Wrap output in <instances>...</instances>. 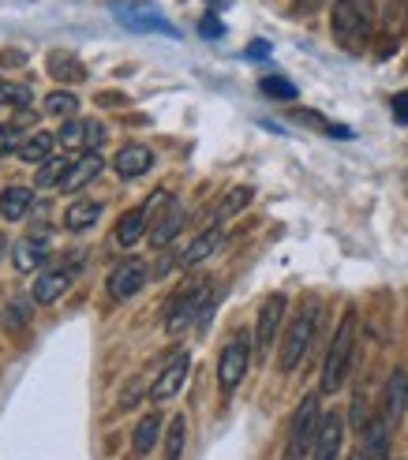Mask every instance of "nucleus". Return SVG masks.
<instances>
[{
  "label": "nucleus",
  "mask_w": 408,
  "mask_h": 460,
  "mask_svg": "<svg viewBox=\"0 0 408 460\" xmlns=\"http://www.w3.org/2000/svg\"><path fill=\"white\" fill-rule=\"evenodd\" d=\"M371 8L368 0H337L333 4V19H330V31H333V41L341 45L345 53L359 57L368 49L371 41Z\"/></svg>",
  "instance_id": "obj_1"
},
{
  "label": "nucleus",
  "mask_w": 408,
  "mask_h": 460,
  "mask_svg": "<svg viewBox=\"0 0 408 460\" xmlns=\"http://www.w3.org/2000/svg\"><path fill=\"white\" fill-rule=\"evenodd\" d=\"M352 356H356V311L349 307L341 326H337L333 341H330V352L323 363V394H337L352 371Z\"/></svg>",
  "instance_id": "obj_2"
},
{
  "label": "nucleus",
  "mask_w": 408,
  "mask_h": 460,
  "mask_svg": "<svg viewBox=\"0 0 408 460\" xmlns=\"http://www.w3.org/2000/svg\"><path fill=\"white\" fill-rule=\"evenodd\" d=\"M319 300H304L300 314L288 322V330H285V341H281V371L292 375L300 367V359L307 356L311 349V341H315V330H319Z\"/></svg>",
  "instance_id": "obj_3"
},
{
  "label": "nucleus",
  "mask_w": 408,
  "mask_h": 460,
  "mask_svg": "<svg viewBox=\"0 0 408 460\" xmlns=\"http://www.w3.org/2000/svg\"><path fill=\"white\" fill-rule=\"evenodd\" d=\"M319 423H323V408H319V394H307L297 408V416L288 423V446H285V456L300 460L315 449V438H319Z\"/></svg>",
  "instance_id": "obj_4"
},
{
  "label": "nucleus",
  "mask_w": 408,
  "mask_h": 460,
  "mask_svg": "<svg viewBox=\"0 0 408 460\" xmlns=\"http://www.w3.org/2000/svg\"><path fill=\"white\" fill-rule=\"evenodd\" d=\"M109 8H112V15H117L120 27H128L135 34H169V38H176V27L154 4H143V0H112Z\"/></svg>",
  "instance_id": "obj_5"
},
{
  "label": "nucleus",
  "mask_w": 408,
  "mask_h": 460,
  "mask_svg": "<svg viewBox=\"0 0 408 460\" xmlns=\"http://www.w3.org/2000/svg\"><path fill=\"white\" fill-rule=\"evenodd\" d=\"M247 367H252V349H247V337H233L221 349V359H217V385L225 389V394H233V389L244 382Z\"/></svg>",
  "instance_id": "obj_6"
},
{
  "label": "nucleus",
  "mask_w": 408,
  "mask_h": 460,
  "mask_svg": "<svg viewBox=\"0 0 408 460\" xmlns=\"http://www.w3.org/2000/svg\"><path fill=\"white\" fill-rule=\"evenodd\" d=\"M207 292H210V281H195V285H188L184 292L173 300V307H169V314H165V330L169 333H184L188 326H191V318H199L202 311V300H207Z\"/></svg>",
  "instance_id": "obj_7"
},
{
  "label": "nucleus",
  "mask_w": 408,
  "mask_h": 460,
  "mask_svg": "<svg viewBox=\"0 0 408 460\" xmlns=\"http://www.w3.org/2000/svg\"><path fill=\"white\" fill-rule=\"evenodd\" d=\"M150 281V266L143 259H124L109 273V296L112 300H131L135 292H143Z\"/></svg>",
  "instance_id": "obj_8"
},
{
  "label": "nucleus",
  "mask_w": 408,
  "mask_h": 460,
  "mask_svg": "<svg viewBox=\"0 0 408 460\" xmlns=\"http://www.w3.org/2000/svg\"><path fill=\"white\" fill-rule=\"evenodd\" d=\"M285 307L288 300L278 292V296H266L262 307H259V326H255V344H259V352H270L274 349V341H278V330H281V318H285Z\"/></svg>",
  "instance_id": "obj_9"
},
{
  "label": "nucleus",
  "mask_w": 408,
  "mask_h": 460,
  "mask_svg": "<svg viewBox=\"0 0 408 460\" xmlns=\"http://www.w3.org/2000/svg\"><path fill=\"white\" fill-rule=\"evenodd\" d=\"M188 371H191V359H188V352L173 356L165 371L154 378V385H150V401H169V397H176L180 389H184V378H188Z\"/></svg>",
  "instance_id": "obj_10"
},
{
  "label": "nucleus",
  "mask_w": 408,
  "mask_h": 460,
  "mask_svg": "<svg viewBox=\"0 0 408 460\" xmlns=\"http://www.w3.org/2000/svg\"><path fill=\"white\" fill-rule=\"evenodd\" d=\"M341 434H345V420L337 416V411H326L323 423H319V438H315L311 456H319V460H333L337 453H341Z\"/></svg>",
  "instance_id": "obj_11"
},
{
  "label": "nucleus",
  "mask_w": 408,
  "mask_h": 460,
  "mask_svg": "<svg viewBox=\"0 0 408 460\" xmlns=\"http://www.w3.org/2000/svg\"><path fill=\"white\" fill-rule=\"evenodd\" d=\"M404 408H408V375L404 367H397V371L390 375L386 382V397H382V416L390 420V427H397L404 420Z\"/></svg>",
  "instance_id": "obj_12"
},
{
  "label": "nucleus",
  "mask_w": 408,
  "mask_h": 460,
  "mask_svg": "<svg viewBox=\"0 0 408 460\" xmlns=\"http://www.w3.org/2000/svg\"><path fill=\"white\" fill-rule=\"evenodd\" d=\"M221 240H225V228H221V225H210L207 233H199V236L184 247V255H180V270H191V266H199V262H207L214 251L221 247Z\"/></svg>",
  "instance_id": "obj_13"
},
{
  "label": "nucleus",
  "mask_w": 408,
  "mask_h": 460,
  "mask_svg": "<svg viewBox=\"0 0 408 460\" xmlns=\"http://www.w3.org/2000/svg\"><path fill=\"white\" fill-rule=\"evenodd\" d=\"M180 228H184V206H180L176 199H169L165 202V214L157 217L154 228H150V243L154 247H169L180 236Z\"/></svg>",
  "instance_id": "obj_14"
},
{
  "label": "nucleus",
  "mask_w": 408,
  "mask_h": 460,
  "mask_svg": "<svg viewBox=\"0 0 408 460\" xmlns=\"http://www.w3.org/2000/svg\"><path fill=\"white\" fill-rule=\"evenodd\" d=\"M75 281V270H49L41 273V278L34 281V304H57L60 296L72 288Z\"/></svg>",
  "instance_id": "obj_15"
},
{
  "label": "nucleus",
  "mask_w": 408,
  "mask_h": 460,
  "mask_svg": "<svg viewBox=\"0 0 408 460\" xmlns=\"http://www.w3.org/2000/svg\"><path fill=\"white\" fill-rule=\"evenodd\" d=\"M102 169H105V161H102L98 154H83L79 161H72V169H67V176H64V183H60V188H64L67 195H75V191H83L86 183L94 180Z\"/></svg>",
  "instance_id": "obj_16"
},
{
  "label": "nucleus",
  "mask_w": 408,
  "mask_h": 460,
  "mask_svg": "<svg viewBox=\"0 0 408 460\" xmlns=\"http://www.w3.org/2000/svg\"><path fill=\"white\" fill-rule=\"evenodd\" d=\"M117 172H120V180H135V176H143L150 165H154V154H150V146H143V143H131V146H124L120 154H117Z\"/></svg>",
  "instance_id": "obj_17"
},
{
  "label": "nucleus",
  "mask_w": 408,
  "mask_h": 460,
  "mask_svg": "<svg viewBox=\"0 0 408 460\" xmlns=\"http://www.w3.org/2000/svg\"><path fill=\"white\" fill-rule=\"evenodd\" d=\"M390 420L386 416H378V420H371L364 430V449H359V456H375V460H382V456H390Z\"/></svg>",
  "instance_id": "obj_18"
},
{
  "label": "nucleus",
  "mask_w": 408,
  "mask_h": 460,
  "mask_svg": "<svg viewBox=\"0 0 408 460\" xmlns=\"http://www.w3.org/2000/svg\"><path fill=\"white\" fill-rule=\"evenodd\" d=\"M146 217H150V202H146V206H135V210H128V214L117 221V243L131 247L135 240H143V233H146Z\"/></svg>",
  "instance_id": "obj_19"
},
{
  "label": "nucleus",
  "mask_w": 408,
  "mask_h": 460,
  "mask_svg": "<svg viewBox=\"0 0 408 460\" xmlns=\"http://www.w3.org/2000/svg\"><path fill=\"white\" fill-rule=\"evenodd\" d=\"M98 217H102V202H94V199H75L64 210V225L72 228V233H83V228H90Z\"/></svg>",
  "instance_id": "obj_20"
},
{
  "label": "nucleus",
  "mask_w": 408,
  "mask_h": 460,
  "mask_svg": "<svg viewBox=\"0 0 408 460\" xmlns=\"http://www.w3.org/2000/svg\"><path fill=\"white\" fill-rule=\"evenodd\" d=\"M31 202H34V191L31 188H4V191H0V217H4V221L27 217Z\"/></svg>",
  "instance_id": "obj_21"
},
{
  "label": "nucleus",
  "mask_w": 408,
  "mask_h": 460,
  "mask_svg": "<svg viewBox=\"0 0 408 460\" xmlns=\"http://www.w3.org/2000/svg\"><path fill=\"white\" fill-rule=\"evenodd\" d=\"M157 438H162V416H157V411H150V416H143L139 427H135V434H131V449L143 456V453H150V449L157 446Z\"/></svg>",
  "instance_id": "obj_22"
},
{
  "label": "nucleus",
  "mask_w": 408,
  "mask_h": 460,
  "mask_svg": "<svg viewBox=\"0 0 408 460\" xmlns=\"http://www.w3.org/2000/svg\"><path fill=\"white\" fill-rule=\"evenodd\" d=\"M45 259H49V247H45V236H27L19 247H15V270H22V273H31L34 266H41Z\"/></svg>",
  "instance_id": "obj_23"
},
{
  "label": "nucleus",
  "mask_w": 408,
  "mask_h": 460,
  "mask_svg": "<svg viewBox=\"0 0 408 460\" xmlns=\"http://www.w3.org/2000/svg\"><path fill=\"white\" fill-rule=\"evenodd\" d=\"M53 143H57V135H49V131H34V135H27V139H22L19 157L27 161V165H41V161L49 157Z\"/></svg>",
  "instance_id": "obj_24"
},
{
  "label": "nucleus",
  "mask_w": 408,
  "mask_h": 460,
  "mask_svg": "<svg viewBox=\"0 0 408 460\" xmlns=\"http://www.w3.org/2000/svg\"><path fill=\"white\" fill-rule=\"evenodd\" d=\"M67 169H72L67 157H45L41 169H38V188H57V183H64Z\"/></svg>",
  "instance_id": "obj_25"
},
{
  "label": "nucleus",
  "mask_w": 408,
  "mask_h": 460,
  "mask_svg": "<svg viewBox=\"0 0 408 460\" xmlns=\"http://www.w3.org/2000/svg\"><path fill=\"white\" fill-rule=\"evenodd\" d=\"M184 442H188V420L184 416H173L169 434H165V456L176 460L180 453H184Z\"/></svg>",
  "instance_id": "obj_26"
},
{
  "label": "nucleus",
  "mask_w": 408,
  "mask_h": 460,
  "mask_svg": "<svg viewBox=\"0 0 408 460\" xmlns=\"http://www.w3.org/2000/svg\"><path fill=\"white\" fill-rule=\"evenodd\" d=\"M34 102V90L22 86V83H0V105H15V109H27Z\"/></svg>",
  "instance_id": "obj_27"
},
{
  "label": "nucleus",
  "mask_w": 408,
  "mask_h": 460,
  "mask_svg": "<svg viewBox=\"0 0 408 460\" xmlns=\"http://www.w3.org/2000/svg\"><path fill=\"white\" fill-rule=\"evenodd\" d=\"M75 109H79V98L67 94V90H53L45 98V112H53V117H75Z\"/></svg>",
  "instance_id": "obj_28"
},
{
  "label": "nucleus",
  "mask_w": 408,
  "mask_h": 460,
  "mask_svg": "<svg viewBox=\"0 0 408 460\" xmlns=\"http://www.w3.org/2000/svg\"><path fill=\"white\" fill-rule=\"evenodd\" d=\"M247 202H252V188H233L229 195H225V202H221V210H217V221H225V217L240 214Z\"/></svg>",
  "instance_id": "obj_29"
},
{
  "label": "nucleus",
  "mask_w": 408,
  "mask_h": 460,
  "mask_svg": "<svg viewBox=\"0 0 408 460\" xmlns=\"http://www.w3.org/2000/svg\"><path fill=\"white\" fill-rule=\"evenodd\" d=\"M57 143L67 146V150L83 146V143H86V120H67V124L60 128V135H57Z\"/></svg>",
  "instance_id": "obj_30"
},
{
  "label": "nucleus",
  "mask_w": 408,
  "mask_h": 460,
  "mask_svg": "<svg viewBox=\"0 0 408 460\" xmlns=\"http://www.w3.org/2000/svg\"><path fill=\"white\" fill-rule=\"evenodd\" d=\"M262 94L292 102V98H297V86H292L288 79H281V75H266V79H262Z\"/></svg>",
  "instance_id": "obj_31"
},
{
  "label": "nucleus",
  "mask_w": 408,
  "mask_h": 460,
  "mask_svg": "<svg viewBox=\"0 0 408 460\" xmlns=\"http://www.w3.org/2000/svg\"><path fill=\"white\" fill-rule=\"evenodd\" d=\"M22 146V135L15 124H0V154H19Z\"/></svg>",
  "instance_id": "obj_32"
},
{
  "label": "nucleus",
  "mask_w": 408,
  "mask_h": 460,
  "mask_svg": "<svg viewBox=\"0 0 408 460\" xmlns=\"http://www.w3.org/2000/svg\"><path fill=\"white\" fill-rule=\"evenodd\" d=\"M49 67H53L57 75H72V79H83V67H79L72 57H60V53H53V57H49Z\"/></svg>",
  "instance_id": "obj_33"
},
{
  "label": "nucleus",
  "mask_w": 408,
  "mask_h": 460,
  "mask_svg": "<svg viewBox=\"0 0 408 460\" xmlns=\"http://www.w3.org/2000/svg\"><path fill=\"white\" fill-rule=\"evenodd\" d=\"M22 322H27V307L22 304H12L8 311H4V326H12V330H19Z\"/></svg>",
  "instance_id": "obj_34"
},
{
  "label": "nucleus",
  "mask_w": 408,
  "mask_h": 460,
  "mask_svg": "<svg viewBox=\"0 0 408 460\" xmlns=\"http://www.w3.org/2000/svg\"><path fill=\"white\" fill-rule=\"evenodd\" d=\"M105 143V128L98 120H86V146H102Z\"/></svg>",
  "instance_id": "obj_35"
},
{
  "label": "nucleus",
  "mask_w": 408,
  "mask_h": 460,
  "mask_svg": "<svg viewBox=\"0 0 408 460\" xmlns=\"http://www.w3.org/2000/svg\"><path fill=\"white\" fill-rule=\"evenodd\" d=\"M394 117H397L401 124H408V90L394 98Z\"/></svg>",
  "instance_id": "obj_36"
},
{
  "label": "nucleus",
  "mask_w": 408,
  "mask_h": 460,
  "mask_svg": "<svg viewBox=\"0 0 408 460\" xmlns=\"http://www.w3.org/2000/svg\"><path fill=\"white\" fill-rule=\"evenodd\" d=\"M199 31H202V38H221V22H217L214 15H207V19H202V27H199Z\"/></svg>",
  "instance_id": "obj_37"
},
{
  "label": "nucleus",
  "mask_w": 408,
  "mask_h": 460,
  "mask_svg": "<svg viewBox=\"0 0 408 460\" xmlns=\"http://www.w3.org/2000/svg\"><path fill=\"white\" fill-rule=\"evenodd\" d=\"M247 57H252V60H262V57H270V45L259 38V41H252V45H247Z\"/></svg>",
  "instance_id": "obj_38"
},
{
  "label": "nucleus",
  "mask_w": 408,
  "mask_h": 460,
  "mask_svg": "<svg viewBox=\"0 0 408 460\" xmlns=\"http://www.w3.org/2000/svg\"><path fill=\"white\" fill-rule=\"evenodd\" d=\"M319 4H323V0H297V4H292V12H297V15H307V12H315Z\"/></svg>",
  "instance_id": "obj_39"
},
{
  "label": "nucleus",
  "mask_w": 408,
  "mask_h": 460,
  "mask_svg": "<svg viewBox=\"0 0 408 460\" xmlns=\"http://www.w3.org/2000/svg\"><path fill=\"white\" fill-rule=\"evenodd\" d=\"M4 247H8V236H4V233H0V255H4Z\"/></svg>",
  "instance_id": "obj_40"
}]
</instances>
